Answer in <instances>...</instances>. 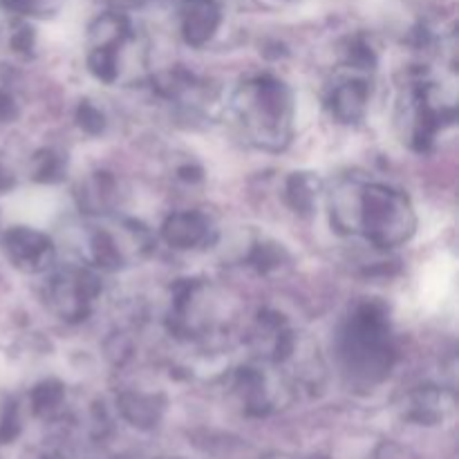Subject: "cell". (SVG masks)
Wrapping results in <instances>:
<instances>
[{"mask_svg": "<svg viewBox=\"0 0 459 459\" xmlns=\"http://www.w3.org/2000/svg\"><path fill=\"white\" fill-rule=\"evenodd\" d=\"M290 197H294L291 200V204H294V209L299 211H307L309 206L314 204V182L309 178H294L290 184Z\"/></svg>", "mask_w": 459, "mask_h": 459, "instance_id": "7", "label": "cell"}, {"mask_svg": "<svg viewBox=\"0 0 459 459\" xmlns=\"http://www.w3.org/2000/svg\"><path fill=\"white\" fill-rule=\"evenodd\" d=\"M0 7H3V0H0Z\"/></svg>", "mask_w": 459, "mask_h": 459, "instance_id": "10", "label": "cell"}, {"mask_svg": "<svg viewBox=\"0 0 459 459\" xmlns=\"http://www.w3.org/2000/svg\"><path fill=\"white\" fill-rule=\"evenodd\" d=\"M220 22V9L213 0H188L184 13V34L188 43L202 45L213 36Z\"/></svg>", "mask_w": 459, "mask_h": 459, "instance_id": "3", "label": "cell"}, {"mask_svg": "<svg viewBox=\"0 0 459 459\" xmlns=\"http://www.w3.org/2000/svg\"><path fill=\"white\" fill-rule=\"evenodd\" d=\"M13 184V178L12 175H9V170L4 169L3 164H0V191H7L9 186H12Z\"/></svg>", "mask_w": 459, "mask_h": 459, "instance_id": "9", "label": "cell"}, {"mask_svg": "<svg viewBox=\"0 0 459 459\" xmlns=\"http://www.w3.org/2000/svg\"><path fill=\"white\" fill-rule=\"evenodd\" d=\"M61 0H3V7L25 16H48L58 9Z\"/></svg>", "mask_w": 459, "mask_h": 459, "instance_id": "6", "label": "cell"}, {"mask_svg": "<svg viewBox=\"0 0 459 459\" xmlns=\"http://www.w3.org/2000/svg\"><path fill=\"white\" fill-rule=\"evenodd\" d=\"M16 117V106H13V99L7 92H0V124L13 119Z\"/></svg>", "mask_w": 459, "mask_h": 459, "instance_id": "8", "label": "cell"}, {"mask_svg": "<svg viewBox=\"0 0 459 459\" xmlns=\"http://www.w3.org/2000/svg\"><path fill=\"white\" fill-rule=\"evenodd\" d=\"M3 247L7 251V258L13 263V267L22 269V272H43L45 267H49L54 258L52 242L43 233L31 231V229L25 227H16L7 231Z\"/></svg>", "mask_w": 459, "mask_h": 459, "instance_id": "2", "label": "cell"}, {"mask_svg": "<svg viewBox=\"0 0 459 459\" xmlns=\"http://www.w3.org/2000/svg\"><path fill=\"white\" fill-rule=\"evenodd\" d=\"M354 229H361L379 247L402 245L415 231L411 202L385 186L363 188L354 204Z\"/></svg>", "mask_w": 459, "mask_h": 459, "instance_id": "1", "label": "cell"}, {"mask_svg": "<svg viewBox=\"0 0 459 459\" xmlns=\"http://www.w3.org/2000/svg\"><path fill=\"white\" fill-rule=\"evenodd\" d=\"M366 99H368V90L363 88V83L341 85L334 94L336 115L345 121L357 119V117H361L363 106H366Z\"/></svg>", "mask_w": 459, "mask_h": 459, "instance_id": "5", "label": "cell"}, {"mask_svg": "<svg viewBox=\"0 0 459 459\" xmlns=\"http://www.w3.org/2000/svg\"><path fill=\"white\" fill-rule=\"evenodd\" d=\"M206 236V222L195 213L175 215L169 224H166V240L170 245L179 247V249H188V247L197 245L204 240Z\"/></svg>", "mask_w": 459, "mask_h": 459, "instance_id": "4", "label": "cell"}]
</instances>
